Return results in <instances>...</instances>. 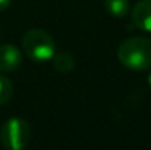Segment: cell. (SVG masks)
<instances>
[{
    "instance_id": "obj_1",
    "label": "cell",
    "mask_w": 151,
    "mask_h": 150,
    "mask_svg": "<svg viewBox=\"0 0 151 150\" xmlns=\"http://www.w3.org/2000/svg\"><path fill=\"white\" fill-rule=\"evenodd\" d=\"M120 63L131 71H147L151 68V40L147 37H131L117 50Z\"/></svg>"
},
{
    "instance_id": "obj_2",
    "label": "cell",
    "mask_w": 151,
    "mask_h": 150,
    "mask_svg": "<svg viewBox=\"0 0 151 150\" xmlns=\"http://www.w3.org/2000/svg\"><path fill=\"white\" fill-rule=\"evenodd\" d=\"M22 49L28 57L37 62L49 60L56 53V43L50 34L44 30H29L22 38Z\"/></svg>"
},
{
    "instance_id": "obj_3",
    "label": "cell",
    "mask_w": 151,
    "mask_h": 150,
    "mask_svg": "<svg viewBox=\"0 0 151 150\" xmlns=\"http://www.w3.org/2000/svg\"><path fill=\"white\" fill-rule=\"evenodd\" d=\"M31 140V127L21 118L7 119L0 130V141L7 150H24Z\"/></svg>"
},
{
    "instance_id": "obj_4",
    "label": "cell",
    "mask_w": 151,
    "mask_h": 150,
    "mask_svg": "<svg viewBox=\"0 0 151 150\" xmlns=\"http://www.w3.org/2000/svg\"><path fill=\"white\" fill-rule=\"evenodd\" d=\"M22 63V54L19 49L13 44L0 46V71L1 72H13Z\"/></svg>"
},
{
    "instance_id": "obj_5",
    "label": "cell",
    "mask_w": 151,
    "mask_h": 150,
    "mask_svg": "<svg viewBox=\"0 0 151 150\" xmlns=\"http://www.w3.org/2000/svg\"><path fill=\"white\" fill-rule=\"evenodd\" d=\"M131 16L135 27L151 33V0H139L134 6Z\"/></svg>"
},
{
    "instance_id": "obj_6",
    "label": "cell",
    "mask_w": 151,
    "mask_h": 150,
    "mask_svg": "<svg viewBox=\"0 0 151 150\" xmlns=\"http://www.w3.org/2000/svg\"><path fill=\"white\" fill-rule=\"evenodd\" d=\"M106 10L114 18H123L129 12V0H104Z\"/></svg>"
},
{
    "instance_id": "obj_7",
    "label": "cell",
    "mask_w": 151,
    "mask_h": 150,
    "mask_svg": "<svg viewBox=\"0 0 151 150\" xmlns=\"http://www.w3.org/2000/svg\"><path fill=\"white\" fill-rule=\"evenodd\" d=\"M53 59V65L54 68L59 71V72H70L73 68H75V60L73 57L66 53V51H60V53H54V56L51 57Z\"/></svg>"
},
{
    "instance_id": "obj_8",
    "label": "cell",
    "mask_w": 151,
    "mask_h": 150,
    "mask_svg": "<svg viewBox=\"0 0 151 150\" xmlns=\"http://www.w3.org/2000/svg\"><path fill=\"white\" fill-rule=\"evenodd\" d=\"M12 94H13V86L10 80L0 74V104L7 103L12 99Z\"/></svg>"
},
{
    "instance_id": "obj_9",
    "label": "cell",
    "mask_w": 151,
    "mask_h": 150,
    "mask_svg": "<svg viewBox=\"0 0 151 150\" xmlns=\"http://www.w3.org/2000/svg\"><path fill=\"white\" fill-rule=\"evenodd\" d=\"M9 4H10V0H0V12L6 10L9 7Z\"/></svg>"
},
{
    "instance_id": "obj_10",
    "label": "cell",
    "mask_w": 151,
    "mask_h": 150,
    "mask_svg": "<svg viewBox=\"0 0 151 150\" xmlns=\"http://www.w3.org/2000/svg\"><path fill=\"white\" fill-rule=\"evenodd\" d=\"M148 86H150V87H151V72H150V74H148Z\"/></svg>"
}]
</instances>
